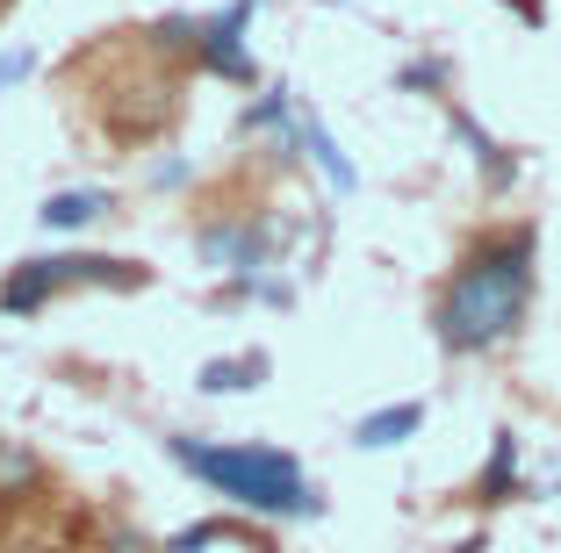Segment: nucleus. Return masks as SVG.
I'll return each mask as SVG.
<instances>
[{
	"instance_id": "nucleus-1",
	"label": "nucleus",
	"mask_w": 561,
	"mask_h": 553,
	"mask_svg": "<svg viewBox=\"0 0 561 553\" xmlns=\"http://www.w3.org/2000/svg\"><path fill=\"white\" fill-rule=\"evenodd\" d=\"M533 302V238H512V244H490L461 266V280L446 288L439 302V338L454 353H482L496 345L504 331L526 316Z\"/></svg>"
},
{
	"instance_id": "nucleus-2",
	"label": "nucleus",
	"mask_w": 561,
	"mask_h": 553,
	"mask_svg": "<svg viewBox=\"0 0 561 553\" xmlns=\"http://www.w3.org/2000/svg\"><path fill=\"white\" fill-rule=\"evenodd\" d=\"M187 474H202L209 488H224L231 504L260 510V518H317V488L302 482V468L274 446H202V439H165Z\"/></svg>"
},
{
	"instance_id": "nucleus-3",
	"label": "nucleus",
	"mask_w": 561,
	"mask_h": 553,
	"mask_svg": "<svg viewBox=\"0 0 561 553\" xmlns=\"http://www.w3.org/2000/svg\"><path fill=\"white\" fill-rule=\"evenodd\" d=\"M66 280H137V274L116 266V260H30L8 288H0V302H8V310H36V302L58 295Z\"/></svg>"
},
{
	"instance_id": "nucleus-4",
	"label": "nucleus",
	"mask_w": 561,
	"mask_h": 553,
	"mask_svg": "<svg viewBox=\"0 0 561 553\" xmlns=\"http://www.w3.org/2000/svg\"><path fill=\"white\" fill-rule=\"evenodd\" d=\"M260 0H231V15H216L209 30H202V58H209L224 80H252V58H245V22Z\"/></svg>"
},
{
	"instance_id": "nucleus-5",
	"label": "nucleus",
	"mask_w": 561,
	"mask_h": 553,
	"mask_svg": "<svg viewBox=\"0 0 561 553\" xmlns=\"http://www.w3.org/2000/svg\"><path fill=\"white\" fill-rule=\"evenodd\" d=\"M202 260L231 266V274H252V266L266 260V238L260 230H209V238H202Z\"/></svg>"
},
{
	"instance_id": "nucleus-6",
	"label": "nucleus",
	"mask_w": 561,
	"mask_h": 553,
	"mask_svg": "<svg viewBox=\"0 0 561 553\" xmlns=\"http://www.w3.org/2000/svg\"><path fill=\"white\" fill-rule=\"evenodd\" d=\"M417 424H425V410H417V403H397V410H375V417H360V431H353V439H360V446H403Z\"/></svg>"
},
{
	"instance_id": "nucleus-7",
	"label": "nucleus",
	"mask_w": 561,
	"mask_h": 553,
	"mask_svg": "<svg viewBox=\"0 0 561 553\" xmlns=\"http://www.w3.org/2000/svg\"><path fill=\"white\" fill-rule=\"evenodd\" d=\"M108 209V195H94V187H72V195H50L44 209V230H80V223H94V216Z\"/></svg>"
},
{
	"instance_id": "nucleus-8",
	"label": "nucleus",
	"mask_w": 561,
	"mask_h": 553,
	"mask_svg": "<svg viewBox=\"0 0 561 553\" xmlns=\"http://www.w3.org/2000/svg\"><path fill=\"white\" fill-rule=\"evenodd\" d=\"M302 145L317 151V165H324V180L339 187V195H353V187H360V173H353V159H346L339 145H331V137H324V123H317V115H302Z\"/></svg>"
},
{
	"instance_id": "nucleus-9",
	"label": "nucleus",
	"mask_w": 561,
	"mask_h": 553,
	"mask_svg": "<svg viewBox=\"0 0 561 553\" xmlns=\"http://www.w3.org/2000/svg\"><path fill=\"white\" fill-rule=\"evenodd\" d=\"M260 375H266L260 353H252V359H209V367H202V389H209V395H238V389H252Z\"/></svg>"
},
{
	"instance_id": "nucleus-10",
	"label": "nucleus",
	"mask_w": 561,
	"mask_h": 553,
	"mask_svg": "<svg viewBox=\"0 0 561 553\" xmlns=\"http://www.w3.org/2000/svg\"><path fill=\"white\" fill-rule=\"evenodd\" d=\"M518 474V446H512V431L496 439V453H490V474H482V504H504V482Z\"/></svg>"
},
{
	"instance_id": "nucleus-11",
	"label": "nucleus",
	"mask_w": 561,
	"mask_h": 553,
	"mask_svg": "<svg viewBox=\"0 0 561 553\" xmlns=\"http://www.w3.org/2000/svg\"><path fill=\"white\" fill-rule=\"evenodd\" d=\"M30 72H36V58H30V50H8V58H0V94H8L15 80H30Z\"/></svg>"
},
{
	"instance_id": "nucleus-12",
	"label": "nucleus",
	"mask_w": 561,
	"mask_h": 553,
	"mask_svg": "<svg viewBox=\"0 0 561 553\" xmlns=\"http://www.w3.org/2000/svg\"><path fill=\"white\" fill-rule=\"evenodd\" d=\"M209 539H216V525H195V532H181V539H173V546H165V553H202V546H209Z\"/></svg>"
}]
</instances>
